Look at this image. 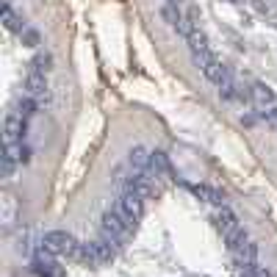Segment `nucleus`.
<instances>
[{
  "instance_id": "412c9836",
  "label": "nucleus",
  "mask_w": 277,
  "mask_h": 277,
  "mask_svg": "<svg viewBox=\"0 0 277 277\" xmlns=\"http://www.w3.org/2000/svg\"><path fill=\"white\" fill-rule=\"evenodd\" d=\"M230 3H241V0H230Z\"/></svg>"
},
{
  "instance_id": "7ed1b4c3",
  "label": "nucleus",
  "mask_w": 277,
  "mask_h": 277,
  "mask_svg": "<svg viewBox=\"0 0 277 277\" xmlns=\"http://www.w3.org/2000/svg\"><path fill=\"white\" fill-rule=\"evenodd\" d=\"M25 89H28L31 97H36L39 105L48 103V81H45V75L42 72H36V69H31L28 78H25Z\"/></svg>"
},
{
  "instance_id": "20e7f679",
  "label": "nucleus",
  "mask_w": 277,
  "mask_h": 277,
  "mask_svg": "<svg viewBox=\"0 0 277 277\" xmlns=\"http://www.w3.org/2000/svg\"><path fill=\"white\" fill-rule=\"evenodd\" d=\"M213 222H216V230H219V233L225 236V239H228L230 233H236V230L241 228V225H239V219H236V213H233L230 208H225V205H222V208L216 211Z\"/></svg>"
},
{
  "instance_id": "4468645a",
  "label": "nucleus",
  "mask_w": 277,
  "mask_h": 277,
  "mask_svg": "<svg viewBox=\"0 0 277 277\" xmlns=\"http://www.w3.org/2000/svg\"><path fill=\"white\" fill-rule=\"evenodd\" d=\"M3 22H6V28L9 31H25V22H22V17H17L14 11H11V6L9 3H3Z\"/></svg>"
},
{
  "instance_id": "aec40b11",
  "label": "nucleus",
  "mask_w": 277,
  "mask_h": 277,
  "mask_svg": "<svg viewBox=\"0 0 277 277\" xmlns=\"http://www.w3.org/2000/svg\"><path fill=\"white\" fill-rule=\"evenodd\" d=\"M252 277H272V275H269L266 269H261V266H255V269H252Z\"/></svg>"
},
{
  "instance_id": "a211bd4d",
  "label": "nucleus",
  "mask_w": 277,
  "mask_h": 277,
  "mask_svg": "<svg viewBox=\"0 0 277 277\" xmlns=\"http://www.w3.org/2000/svg\"><path fill=\"white\" fill-rule=\"evenodd\" d=\"M22 45H25V48H36L39 45V33L33 28H25L22 31Z\"/></svg>"
},
{
  "instance_id": "6ab92c4d",
  "label": "nucleus",
  "mask_w": 277,
  "mask_h": 277,
  "mask_svg": "<svg viewBox=\"0 0 277 277\" xmlns=\"http://www.w3.org/2000/svg\"><path fill=\"white\" fill-rule=\"evenodd\" d=\"M0 166H3V178H11V172H14V161H11L9 155H3Z\"/></svg>"
},
{
  "instance_id": "f03ea898",
  "label": "nucleus",
  "mask_w": 277,
  "mask_h": 277,
  "mask_svg": "<svg viewBox=\"0 0 277 277\" xmlns=\"http://www.w3.org/2000/svg\"><path fill=\"white\" fill-rule=\"evenodd\" d=\"M142 200H144V197H139V194H136V191H130V189H125V194L116 200V211H119V216H122L130 228L142 219V211H144Z\"/></svg>"
},
{
  "instance_id": "9b49d317",
  "label": "nucleus",
  "mask_w": 277,
  "mask_h": 277,
  "mask_svg": "<svg viewBox=\"0 0 277 277\" xmlns=\"http://www.w3.org/2000/svg\"><path fill=\"white\" fill-rule=\"evenodd\" d=\"M150 158H153V153H147L144 147H133L130 150V166L136 172H147L150 169Z\"/></svg>"
},
{
  "instance_id": "dca6fc26",
  "label": "nucleus",
  "mask_w": 277,
  "mask_h": 277,
  "mask_svg": "<svg viewBox=\"0 0 277 277\" xmlns=\"http://www.w3.org/2000/svg\"><path fill=\"white\" fill-rule=\"evenodd\" d=\"M36 108H39L36 97H22V100L17 103V114H22L25 119H28V116H33V114H36Z\"/></svg>"
},
{
  "instance_id": "2eb2a0df",
  "label": "nucleus",
  "mask_w": 277,
  "mask_h": 277,
  "mask_svg": "<svg viewBox=\"0 0 277 277\" xmlns=\"http://www.w3.org/2000/svg\"><path fill=\"white\" fill-rule=\"evenodd\" d=\"M31 69H36V72H42V75H45V72H50V69H53V56H50V53H45V50H42V53H36V56H33V61H31Z\"/></svg>"
},
{
  "instance_id": "423d86ee",
  "label": "nucleus",
  "mask_w": 277,
  "mask_h": 277,
  "mask_svg": "<svg viewBox=\"0 0 277 277\" xmlns=\"http://www.w3.org/2000/svg\"><path fill=\"white\" fill-rule=\"evenodd\" d=\"M22 133H25V116L14 111L6 116V144H17Z\"/></svg>"
},
{
  "instance_id": "39448f33",
  "label": "nucleus",
  "mask_w": 277,
  "mask_h": 277,
  "mask_svg": "<svg viewBox=\"0 0 277 277\" xmlns=\"http://www.w3.org/2000/svg\"><path fill=\"white\" fill-rule=\"evenodd\" d=\"M186 42H189V50L191 56H205V53H211V45H208V36H205V31H200V25H194V28L189 31V36H186Z\"/></svg>"
},
{
  "instance_id": "9d476101",
  "label": "nucleus",
  "mask_w": 277,
  "mask_h": 277,
  "mask_svg": "<svg viewBox=\"0 0 277 277\" xmlns=\"http://www.w3.org/2000/svg\"><path fill=\"white\" fill-rule=\"evenodd\" d=\"M200 69H202V75L208 78V81L219 83V81H222V75H225V69H228V67H222V61H219L216 56H213V53H211V56L205 58V61H202V67H200Z\"/></svg>"
},
{
  "instance_id": "0eeeda50",
  "label": "nucleus",
  "mask_w": 277,
  "mask_h": 277,
  "mask_svg": "<svg viewBox=\"0 0 277 277\" xmlns=\"http://www.w3.org/2000/svg\"><path fill=\"white\" fill-rule=\"evenodd\" d=\"M153 180H155V178H150L147 172H136L133 178H130V183H128V189L136 191L139 197H153V194H155Z\"/></svg>"
},
{
  "instance_id": "f257e3e1",
  "label": "nucleus",
  "mask_w": 277,
  "mask_h": 277,
  "mask_svg": "<svg viewBox=\"0 0 277 277\" xmlns=\"http://www.w3.org/2000/svg\"><path fill=\"white\" fill-rule=\"evenodd\" d=\"M78 244L81 241H75V236L67 233V230H50V233H45V239H42V247L50 249L53 255H69V258H72Z\"/></svg>"
},
{
  "instance_id": "1a4fd4ad",
  "label": "nucleus",
  "mask_w": 277,
  "mask_h": 277,
  "mask_svg": "<svg viewBox=\"0 0 277 277\" xmlns=\"http://www.w3.org/2000/svg\"><path fill=\"white\" fill-rule=\"evenodd\" d=\"M255 258H258V244H252V241H244L241 247L233 249V261L241 263V266H252Z\"/></svg>"
},
{
  "instance_id": "6e6552de",
  "label": "nucleus",
  "mask_w": 277,
  "mask_h": 277,
  "mask_svg": "<svg viewBox=\"0 0 277 277\" xmlns=\"http://www.w3.org/2000/svg\"><path fill=\"white\" fill-rule=\"evenodd\" d=\"M249 92H252V103L258 105V111H263V108H272V105L277 103L275 92H272L266 83H255V86L249 89Z\"/></svg>"
},
{
  "instance_id": "f3484780",
  "label": "nucleus",
  "mask_w": 277,
  "mask_h": 277,
  "mask_svg": "<svg viewBox=\"0 0 277 277\" xmlns=\"http://www.w3.org/2000/svg\"><path fill=\"white\" fill-rule=\"evenodd\" d=\"M261 119L266 125H272V128H277V103L272 105V108H263V111H261Z\"/></svg>"
},
{
  "instance_id": "f8f14e48",
  "label": "nucleus",
  "mask_w": 277,
  "mask_h": 277,
  "mask_svg": "<svg viewBox=\"0 0 277 277\" xmlns=\"http://www.w3.org/2000/svg\"><path fill=\"white\" fill-rule=\"evenodd\" d=\"M161 172H169V158H166V153L155 150L153 158H150V169H147V175H150V178H158Z\"/></svg>"
},
{
  "instance_id": "ddd939ff",
  "label": "nucleus",
  "mask_w": 277,
  "mask_h": 277,
  "mask_svg": "<svg viewBox=\"0 0 277 277\" xmlns=\"http://www.w3.org/2000/svg\"><path fill=\"white\" fill-rule=\"evenodd\" d=\"M191 191L205 202H213V205H222L225 202V194L219 189H211V186H191Z\"/></svg>"
}]
</instances>
